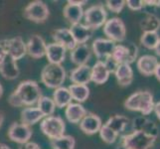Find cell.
Returning a JSON list of instances; mask_svg holds the SVG:
<instances>
[{"label": "cell", "instance_id": "7bdbcfd3", "mask_svg": "<svg viewBox=\"0 0 160 149\" xmlns=\"http://www.w3.org/2000/svg\"><path fill=\"white\" fill-rule=\"evenodd\" d=\"M154 50H155V53H156L157 56L160 57V40L157 43V45H156V47H155V49H154Z\"/></svg>", "mask_w": 160, "mask_h": 149}, {"label": "cell", "instance_id": "b9f144b4", "mask_svg": "<svg viewBox=\"0 0 160 149\" xmlns=\"http://www.w3.org/2000/svg\"><path fill=\"white\" fill-rule=\"evenodd\" d=\"M154 75H155L156 79L160 82V63H158V66H157V68L155 70V73H154Z\"/></svg>", "mask_w": 160, "mask_h": 149}, {"label": "cell", "instance_id": "ac0fdd59", "mask_svg": "<svg viewBox=\"0 0 160 149\" xmlns=\"http://www.w3.org/2000/svg\"><path fill=\"white\" fill-rule=\"evenodd\" d=\"M92 56L91 47L88 44H82V45H77L75 49L71 51V61L75 65L82 66L87 65Z\"/></svg>", "mask_w": 160, "mask_h": 149}, {"label": "cell", "instance_id": "4dcf8cb0", "mask_svg": "<svg viewBox=\"0 0 160 149\" xmlns=\"http://www.w3.org/2000/svg\"><path fill=\"white\" fill-rule=\"evenodd\" d=\"M50 144L53 149H75L76 140L71 135H63L56 139H51Z\"/></svg>", "mask_w": 160, "mask_h": 149}, {"label": "cell", "instance_id": "83f0119b", "mask_svg": "<svg viewBox=\"0 0 160 149\" xmlns=\"http://www.w3.org/2000/svg\"><path fill=\"white\" fill-rule=\"evenodd\" d=\"M129 123V118L121 114H115L113 117H110L104 124L108 125L109 128H112L114 132L119 135L120 132L125 130L126 126Z\"/></svg>", "mask_w": 160, "mask_h": 149}, {"label": "cell", "instance_id": "30bf717a", "mask_svg": "<svg viewBox=\"0 0 160 149\" xmlns=\"http://www.w3.org/2000/svg\"><path fill=\"white\" fill-rule=\"evenodd\" d=\"M2 43L5 49H6L8 56H10L16 62L22 59L27 54L26 43L20 36L11 38L8 40H3Z\"/></svg>", "mask_w": 160, "mask_h": 149}, {"label": "cell", "instance_id": "3957f363", "mask_svg": "<svg viewBox=\"0 0 160 149\" xmlns=\"http://www.w3.org/2000/svg\"><path fill=\"white\" fill-rule=\"evenodd\" d=\"M156 138L143 130L133 131L121 136L120 145L124 149H152Z\"/></svg>", "mask_w": 160, "mask_h": 149}, {"label": "cell", "instance_id": "e575fe53", "mask_svg": "<svg viewBox=\"0 0 160 149\" xmlns=\"http://www.w3.org/2000/svg\"><path fill=\"white\" fill-rule=\"evenodd\" d=\"M106 3L107 7L113 13L121 12L125 5V1H123V0H108Z\"/></svg>", "mask_w": 160, "mask_h": 149}, {"label": "cell", "instance_id": "44dd1931", "mask_svg": "<svg viewBox=\"0 0 160 149\" xmlns=\"http://www.w3.org/2000/svg\"><path fill=\"white\" fill-rule=\"evenodd\" d=\"M70 31L74 36V39L77 43V45L86 44L92 38L93 33V31L90 27L86 26L85 24H82L81 22L78 24L71 25Z\"/></svg>", "mask_w": 160, "mask_h": 149}, {"label": "cell", "instance_id": "d6986e66", "mask_svg": "<svg viewBox=\"0 0 160 149\" xmlns=\"http://www.w3.org/2000/svg\"><path fill=\"white\" fill-rule=\"evenodd\" d=\"M53 39L55 40V43L60 44V45L64 46L67 50H71V51L77 46L74 36L68 28H61L55 30L53 33Z\"/></svg>", "mask_w": 160, "mask_h": 149}, {"label": "cell", "instance_id": "7c38bea8", "mask_svg": "<svg viewBox=\"0 0 160 149\" xmlns=\"http://www.w3.org/2000/svg\"><path fill=\"white\" fill-rule=\"evenodd\" d=\"M115 47V43L109 39H103V38H98L92 42V52L95 53L96 57L98 61L104 62L112 57L113 49Z\"/></svg>", "mask_w": 160, "mask_h": 149}, {"label": "cell", "instance_id": "cb8c5ba5", "mask_svg": "<svg viewBox=\"0 0 160 149\" xmlns=\"http://www.w3.org/2000/svg\"><path fill=\"white\" fill-rule=\"evenodd\" d=\"M110 72L104 62L98 61L92 68V81L97 85H103L109 78Z\"/></svg>", "mask_w": 160, "mask_h": 149}, {"label": "cell", "instance_id": "9a60e30c", "mask_svg": "<svg viewBox=\"0 0 160 149\" xmlns=\"http://www.w3.org/2000/svg\"><path fill=\"white\" fill-rule=\"evenodd\" d=\"M66 51L67 49L64 46L54 42L47 45L45 56L49 61V64L61 65L66 59Z\"/></svg>", "mask_w": 160, "mask_h": 149}, {"label": "cell", "instance_id": "2e32d148", "mask_svg": "<svg viewBox=\"0 0 160 149\" xmlns=\"http://www.w3.org/2000/svg\"><path fill=\"white\" fill-rule=\"evenodd\" d=\"M63 15L71 25L78 24L84 17V9L81 5L74 3L73 0H69L63 9Z\"/></svg>", "mask_w": 160, "mask_h": 149}, {"label": "cell", "instance_id": "60d3db41", "mask_svg": "<svg viewBox=\"0 0 160 149\" xmlns=\"http://www.w3.org/2000/svg\"><path fill=\"white\" fill-rule=\"evenodd\" d=\"M153 110L155 112L157 118L160 120V102H156L155 104H154V109Z\"/></svg>", "mask_w": 160, "mask_h": 149}, {"label": "cell", "instance_id": "1f68e13d", "mask_svg": "<svg viewBox=\"0 0 160 149\" xmlns=\"http://www.w3.org/2000/svg\"><path fill=\"white\" fill-rule=\"evenodd\" d=\"M37 107L39 108L40 112L44 114V117H51L54 113L55 109H56V106H55V102L53 101V98L46 97V96H42L39 101L37 102Z\"/></svg>", "mask_w": 160, "mask_h": 149}, {"label": "cell", "instance_id": "603a6c76", "mask_svg": "<svg viewBox=\"0 0 160 149\" xmlns=\"http://www.w3.org/2000/svg\"><path fill=\"white\" fill-rule=\"evenodd\" d=\"M0 74L6 80L17 79L20 74L17 62L10 56H7L3 61V63L0 65Z\"/></svg>", "mask_w": 160, "mask_h": 149}, {"label": "cell", "instance_id": "4316f807", "mask_svg": "<svg viewBox=\"0 0 160 149\" xmlns=\"http://www.w3.org/2000/svg\"><path fill=\"white\" fill-rule=\"evenodd\" d=\"M72 96L68 87H60L55 90L53 93V101L55 102V106L58 108H64L67 107L72 102Z\"/></svg>", "mask_w": 160, "mask_h": 149}, {"label": "cell", "instance_id": "8992f818", "mask_svg": "<svg viewBox=\"0 0 160 149\" xmlns=\"http://www.w3.org/2000/svg\"><path fill=\"white\" fill-rule=\"evenodd\" d=\"M85 25L93 31L101 28L107 22L108 12L102 4H96L84 11Z\"/></svg>", "mask_w": 160, "mask_h": 149}, {"label": "cell", "instance_id": "836d02e7", "mask_svg": "<svg viewBox=\"0 0 160 149\" xmlns=\"http://www.w3.org/2000/svg\"><path fill=\"white\" fill-rule=\"evenodd\" d=\"M98 132H100V136L102 139V141L108 143V144H112V143H114L118 136L117 132H114L112 128H109L106 124H103L102 126Z\"/></svg>", "mask_w": 160, "mask_h": 149}, {"label": "cell", "instance_id": "f546056e", "mask_svg": "<svg viewBox=\"0 0 160 149\" xmlns=\"http://www.w3.org/2000/svg\"><path fill=\"white\" fill-rule=\"evenodd\" d=\"M140 28L144 32H157L160 28V19L155 14L147 13L140 21Z\"/></svg>", "mask_w": 160, "mask_h": 149}, {"label": "cell", "instance_id": "4fadbf2b", "mask_svg": "<svg viewBox=\"0 0 160 149\" xmlns=\"http://www.w3.org/2000/svg\"><path fill=\"white\" fill-rule=\"evenodd\" d=\"M46 42L40 35H33L26 43L27 54L33 59L43 58L46 54Z\"/></svg>", "mask_w": 160, "mask_h": 149}, {"label": "cell", "instance_id": "d6a6232c", "mask_svg": "<svg viewBox=\"0 0 160 149\" xmlns=\"http://www.w3.org/2000/svg\"><path fill=\"white\" fill-rule=\"evenodd\" d=\"M160 40V37L157 32H144L140 38V43L146 49L154 50Z\"/></svg>", "mask_w": 160, "mask_h": 149}, {"label": "cell", "instance_id": "8fae6325", "mask_svg": "<svg viewBox=\"0 0 160 149\" xmlns=\"http://www.w3.org/2000/svg\"><path fill=\"white\" fill-rule=\"evenodd\" d=\"M33 132L30 128V126L24 123L13 122L10 125L8 129V137L10 140L13 142L19 143V144H24V143L29 142L32 137Z\"/></svg>", "mask_w": 160, "mask_h": 149}, {"label": "cell", "instance_id": "ee69618b", "mask_svg": "<svg viewBox=\"0 0 160 149\" xmlns=\"http://www.w3.org/2000/svg\"><path fill=\"white\" fill-rule=\"evenodd\" d=\"M0 149H11L7 144H5V143H0Z\"/></svg>", "mask_w": 160, "mask_h": 149}, {"label": "cell", "instance_id": "9c48e42d", "mask_svg": "<svg viewBox=\"0 0 160 149\" xmlns=\"http://www.w3.org/2000/svg\"><path fill=\"white\" fill-rule=\"evenodd\" d=\"M103 33L112 42H123L126 37V28L120 18L113 17L107 20L103 25Z\"/></svg>", "mask_w": 160, "mask_h": 149}, {"label": "cell", "instance_id": "e0dca14e", "mask_svg": "<svg viewBox=\"0 0 160 149\" xmlns=\"http://www.w3.org/2000/svg\"><path fill=\"white\" fill-rule=\"evenodd\" d=\"M70 80L75 85H86L92 81V68L89 65L79 66L70 74Z\"/></svg>", "mask_w": 160, "mask_h": 149}, {"label": "cell", "instance_id": "7402d4cb", "mask_svg": "<svg viewBox=\"0 0 160 149\" xmlns=\"http://www.w3.org/2000/svg\"><path fill=\"white\" fill-rule=\"evenodd\" d=\"M88 112L86 108L79 102H71L69 106L66 107L65 115L68 121L71 123H79L81 120L87 115Z\"/></svg>", "mask_w": 160, "mask_h": 149}, {"label": "cell", "instance_id": "d4e9b609", "mask_svg": "<svg viewBox=\"0 0 160 149\" xmlns=\"http://www.w3.org/2000/svg\"><path fill=\"white\" fill-rule=\"evenodd\" d=\"M115 78L122 87L129 86L133 81V71L129 64H120L114 71Z\"/></svg>", "mask_w": 160, "mask_h": 149}, {"label": "cell", "instance_id": "484cf974", "mask_svg": "<svg viewBox=\"0 0 160 149\" xmlns=\"http://www.w3.org/2000/svg\"><path fill=\"white\" fill-rule=\"evenodd\" d=\"M44 117H45L44 114L38 107H26L21 112V123H24L28 126L39 122Z\"/></svg>", "mask_w": 160, "mask_h": 149}, {"label": "cell", "instance_id": "6da1fadb", "mask_svg": "<svg viewBox=\"0 0 160 149\" xmlns=\"http://www.w3.org/2000/svg\"><path fill=\"white\" fill-rule=\"evenodd\" d=\"M42 97V90L35 81H23L8 97V103L13 107H32Z\"/></svg>", "mask_w": 160, "mask_h": 149}, {"label": "cell", "instance_id": "f1b7e54d", "mask_svg": "<svg viewBox=\"0 0 160 149\" xmlns=\"http://www.w3.org/2000/svg\"><path fill=\"white\" fill-rule=\"evenodd\" d=\"M68 90L72 96V98L77 101L79 103L86 102L90 97V89L86 85H75L72 84L69 86Z\"/></svg>", "mask_w": 160, "mask_h": 149}, {"label": "cell", "instance_id": "5b68a950", "mask_svg": "<svg viewBox=\"0 0 160 149\" xmlns=\"http://www.w3.org/2000/svg\"><path fill=\"white\" fill-rule=\"evenodd\" d=\"M40 129L48 138L56 139L65 134L66 123L59 115H51L45 117L40 123Z\"/></svg>", "mask_w": 160, "mask_h": 149}, {"label": "cell", "instance_id": "d590c367", "mask_svg": "<svg viewBox=\"0 0 160 149\" xmlns=\"http://www.w3.org/2000/svg\"><path fill=\"white\" fill-rule=\"evenodd\" d=\"M148 119L146 117H135L133 120H132V128H133L134 131H138V130H142L144 128L145 124L148 122Z\"/></svg>", "mask_w": 160, "mask_h": 149}, {"label": "cell", "instance_id": "5bb4252c", "mask_svg": "<svg viewBox=\"0 0 160 149\" xmlns=\"http://www.w3.org/2000/svg\"><path fill=\"white\" fill-rule=\"evenodd\" d=\"M102 126V118L95 113H87L86 117L80 122L81 130L87 135H92L98 133Z\"/></svg>", "mask_w": 160, "mask_h": 149}, {"label": "cell", "instance_id": "ffe728a7", "mask_svg": "<svg viewBox=\"0 0 160 149\" xmlns=\"http://www.w3.org/2000/svg\"><path fill=\"white\" fill-rule=\"evenodd\" d=\"M137 69L142 75L146 77L152 76L155 73V70L158 66V60L156 57L151 55H144L137 60Z\"/></svg>", "mask_w": 160, "mask_h": 149}, {"label": "cell", "instance_id": "52a82bcc", "mask_svg": "<svg viewBox=\"0 0 160 149\" xmlns=\"http://www.w3.org/2000/svg\"><path fill=\"white\" fill-rule=\"evenodd\" d=\"M23 15L26 19L34 22V23L40 24L44 23L49 18L50 10L46 3L40 1V0H35L25 7Z\"/></svg>", "mask_w": 160, "mask_h": 149}, {"label": "cell", "instance_id": "f6af8a7d", "mask_svg": "<svg viewBox=\"0 0 160 149\" xmlns=\"http://www.w3.org/2000/svg\"><path fill=\"white\" fill-rule=\"evenodd\" d=\"M3 121H4V115L2 112H0V127H1V125L3 123Z\"/></svg>", "mask_w": 160, "mask_h": 149}, {"label": "cell", "instance_id": "8d00e7d4", "mask_svg": "<svg viewBox=\"0 0 160 149\" xmlns=\"http://www.w3.org/2000/svg\"><path fill=\"white\" fill-rule=\"evenodd\" d=\"M125 4H128V7L133 11H139L144 7V1L142 0H128Z\"/></svg>", "mask_w": 160, "mask_h": 149}, {"label": "cell", "instance_id": "ba28073f", "mask_svg": "<svg viewBox=\"0 0 160 149\" xmlns=\"http://www.w3.org/2000/svg\"><path fill=\"white\" fill-rule=\"evenodd\" d=\"M138 56V48L135 44L129 43L128 45H115L112 54V59L118 66L120 64H131Z\"/></svg>", "mask_w": 160, "mask_h": 149}, {"label": "cell", "instance_id": "bcb514c9", "mask_svg": "<svg viewBox=\"0 0 160 149\" xmlns=\"http://www.w3.org/2000/svg\"><path fill=\"white\" fill-rule=\"evenodd\" d=\"M2 95H3V87L1 85V82H0V97H2Z\"/></svg>", "mask_w": 160, "mask_h": 149}, {"label": "cell", "instance_id": "7a4b0ae2", "mask_svg": "<svg viewBox=\"0 0 160 149\" xmlns=\"http://www.w3.org/2000/svg\"><path fill=\"white\" fill-rule=\"evenodd\" d=\"M153 96L149 91H140L132 93L124 102L126 109L139 112L143 117L150 114L154 109Z\"/></svg>", "mask_w": 160, "mask_h": 149}, {"label": "cell", "instance_id": "ab89813d", "mask_svg": "<svg viewBox=\"0 0 160 149\" xmlns=\"http://www.w3.org/2000/svg\"><path fill=\"white\" fill-rule=\"evenodd\" d=\"M144 5L151 7H160V0H144Z\"/></svg>", "mask_w": 160, "mask_h": 149}, {"label": "cell", "instance_id": "f35d334b", "mask_svg": "<svg viewBox=\"0 0 160 149\" xmlns=\"http://www.w3.org/2000/svg\"><path fill=\"white\" fill-rule=\"evenodd\" d=\"M7 56H8L7 51H6V49H5L3 43L1 41L0 42V65L3 63V61L5 60V58H6Z\"/></svg>", "mask_w": 160, "mask_h": 149}, {"label": "cell", "instance_id": "74e56055", "mask_svg": "<svg viewBox=\"0 0 160 149\" xmlns=\"http://www.w3.org/2000/svg\"><path fill=\"white\" fill-rule=\"evenodd\" d=\"M19 149H41V147L37 144L36 142H27V143H24V144H22Z\"/></svg>", "mask_w": 160, "mask_h": 149}, {"label": "cell", "instance_id": "277c9868", "mask_svg": "<svg viewBox=\"0 0 160 149\" xmlns=\"http://www.w3.org/2000/svg\"><path fill=\"white\" fill-rule=\"evenodd\" d=\"M66 71L62 65L48 64L41 72V81L49 89H58L66 81Z\"/></svg>", "mask_w": 160, "mask_h": 149}]
</instances>
